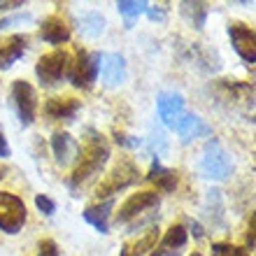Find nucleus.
<instances>
[{
    "label": "nucleus",
    "instance_id": "24",
    "mask_svg": "<svg viewBox=\"0 0 256 256\" xmlns=\"http://www.w3.org/2000/svg\"><path fill=\"white\" fill-rule=\"evenodd\" d=\"M149 2H144V0H119L116 2V10H119V14L124 16V21H126V28H133V24L138 21V16H142V14L147 12Z\"/></svg>",
    "mask_w": 256,
    "mask_h": 256
},
{
    "label": "nucleus",
    "instance_id": "2",
    "mask_svg": "<svg viewBox=\"0 0 256 256\" xmlns=\"http://www.w3.org/2000/svg\"><path fill=\"white\" fill-rule=\"evenodd\" d=\"M158 205H161V196L156 191H138L119 208L114 222L116 226H130V228L142 226V224H152L154 222L152 210H158Z\"/></svg>",
    "mask_w": 256,
    "mask_h": 256
},
{
    "label": "nucleus",
    "instance_id": "12",
    "mask_svg": "<svg viewBox=\"0 0 256 256\" xmlns=\"http://www.w3.org/2000/svg\"><path fill=\"white\" fill-rule=\"evenodd\" d=\"M170 128H172L184 142H191V140H198V138H208V135H212L210 124L205 122L202 116L194 114V112H184V114L180 116Z\"/></svg>",
    "mask_w": 256,
    "mask_h": 256
},
{
    "label": "nucleus",
    "instance_id": "31",
    "mask_svg": "<svg viewBox=\"0 0 256 256\" xmlns=\"http://www.w3.org/2000/svg\"><path fill=\"white\" fill-rule=\"evenodd\" d=\"M12 154V149H10V144H7L5 135H2V130H0V158H7V156Z\"/></svg>",
    "mask_w": 256,
    "mask_h": 256
},
{
    "label": "nucleus",
    "instance_id": "19",
    "mask_svg": "<svg viewBox=\"0 0 256 256\" xmlns=\"http://www.w3.org/2000/svg\"><path fill=\"white\" fill-rule=\"evenodd\" d=\"M52 149H54L56 163L58 166H70L80 154V142L70 133H54L52 138Z\"/></svg>",
    "mask_w": 256,
    "mask_h": 256
},
{
    "label": "nucleus",
    "instance_id": "34",
    "mask_svg": "<svg viewBox=\"0 0 256 256\" xmlns=\"http://www.w3.org/2000/svg\"><path fill=\"white\" fill-rule=\"evenodd\" d=\"M191 230H194V236H196V238H202V228H200V224H198V222L191 224Z\"/></svg>",
    "mask_w": 256,
    "mask_h": 256
},
{
    "label": "nucleus",
    "instance_id": "22",
    "mask_svg": "<svg viewBox=\"0 0 256 256\" xmlns=\"http://www.w3.org/2000/svg\"><path fill=\"white\" fill-rule=\"evenodd\" d=\"M102 30H105V19H102V14L98 12H84L80 16V33L88 40H96V38H100Z\"/></svg>",
    "mask_w": 256,
    "mask_h": 256
},
{
    "label": "nucleus",
    "instance_id": "8",
    "mask_svg": "<svg viewBox=\"0 0 256 256\" xmlns=\"http://www.w3.org/2000/svg\"><path fill=\"white\" fill-rule=\"evenodd\" d=\"M214 94L233 110H238V108L252 110L254 108V88H252V84H244V82L219 80L214 84Z\"/></svg>",
    "mask_w": 256,
    "mask_h": 256
},
{
    "label": "nucleus",
    "instance_id": "26",
    "mask_svg": "<svg viewBox=\"0 0 256 256\" xmlns=\"http://www.w3.org/2000/svg\"><path fill=\"white\" fill-rule=\"evenodd\" d=\"M38 256H61V250H58V244L52 238H44L38 244Z\"/></svg>",
    "mask_w": 256,
    "mask_h": 256
},
{
    "label": "nucleus",
    "instance_id": "15",
    "mask_svg": "<svg viewBox=\"0 0 256 256\" xmlns=\"http://www.w3.org/2000/svg\"><path fill=\"white\" fill-rule=\"evenodd\" d=\"M26 47H28L26 35H21V33L10 35V38L0 44V70H10L21 56L26 54Z\"/></svg>",
    "mask_w": 256,
    "mask_h": 256
},
{
    "label": "nucleus",
    "instance_id": "18",
    "mask_svg": "<svg viewBox=\"0 0 256 256\" xmlns=\"http://www.w3.org/2000/svg\"><path fill=\"white\" fill-rule=\"evenodd\" d=\"M80 112V100L72 96H63V98H49L44 102V114L54 122H70L74 114Z\"/></svg>",
    "mask_w": 256,
    "mask_h": 256
},
{
    "label": "nucleus",
    "instance_id": "23",
    "mask_svg": "<svg viewBox=\"0 0 256 256\" xmlns=\"http://www.w3.org/2000/svg\"><path fill=\"white\" fill-rule=\"evenodd\" d=\"M180 12L186 21H189L194 28L200 30L205 26V19H208V5L205 2H180Z\"/></svg>",
    "mask_w": 256,
    "mask_h": 256
},
{
    "label": "nucleus",
    "instance_id": "29",
    "mask_svg": "<svg viewBox=\"0 0 256 256\" xmlns=\"http://www.w3.org/2000/svg\"><path fill=\"white\" fill-rule=\"evenodd\" d=\"M152 21H166V7H147V12H144Z\"/></svg>",
    "mask_w": 256,
    "mask_h": 256
},
{
    "label": "nucleus",
    "instance_id": "27",
    "mask_svg": "<svg viewBox=\"0 0 256 256\" xmlns=\"http://www.w3.org/2000/svg\"><path fill=\"white\" fill-rule=\"evenodd\" d=\"M35 205H38V210H40L42 214H47V216H52L56 212V202L49 198V196H35Z\"/></svg>",
    "mask_w": 256,
    "mask_h": 256
},
{
    "label": "nucleus",
    "instance_id": "6",
    "mask_svg": "<svg viewBox=\"0 0 256 256\" xmlns=\"http://www.w3.org/2000/svg\"><path fill=\"white\" fill-rule=\"evenodd\" d=\"M98 68H100V54L98 52H77V58L70 66V74L68 80L72 82V86L77 88H91L98 80Z\"/></svg>",
    "mask_w": 256,
    "mask_h": 256
},
{
    "label": "nucleus",
    "instance_id": "4",
    "mask_svg": "<svg viewBox=\"0 0 256 256\" xmlns=\"http://www.w3.org/2000/svg\"><path fill=\"white\" fill-rule=\"evenodd\" d=\"M138 175H140V170H138V166H135L133 161H128V158L119 161L114 168L110 170V175L98 184V189H96L98 200H102V198H112V196L119 194L122 189H128L130 184L138 182Z\"/></svg>",
    "mask_w": 256,
    "mask_h": 256
},
{
    "label": "nucleus",
    "instance_id": "21",
    "mask_svg": "<svg viewBox=\"0 0 256 256\" xmlns=\"http://www.w3.org/2000/svg\"><path fill=\"white\" fill-rule=\"evenodd\" d=\"M189 240V230L184 228L182 224H172L168 230H166V236H163L161 244H158V250H168V252H180Z\"/></svg>",
    "mask_w": 256,
    "mask_h": 256
},
{
    "label": "nucleus",
    "instance_id": "10",
    "mask_svg": "<svg viewBox=\"0 0 256 256\" xmlns=\"http://www.w3.org/2000/svg\"><path fill=\"white\" fill-rule=\"evenodd\" d=\"M228 35H230V44L238 52V56L242 58L244 63H256V35L247 24H240V21H233L228 24Z\"/></svg>",
    "mask_w": 256,
    "mask_h": 256
},
{
    "label": "nucleus",
    "instance_id": "20",
    "mask_svg": "<svg viewBox=\"0 0 256 256\" xmlns=\"http://www.w3.org/2000/svg\"><path fill=\"white\" fill-rule=\"evenodd\" d=\"M147 180L152 184H156V189L166 191V194H172V191L177 189V172L172 168H166V166H161V163H158V158L152 163Z\"/></svg>",
    "mask_w": 256,
    "mask_h": 256
},
{
    "label": "nucleus",
    "instance_id": "36",
    "mask_svg": "<svg viewBox=\"0 0 256 256\" xmlns=\"http://www.w3.org/2000/svg\"><path fill=\"white\" fill-rule=\"evenodd\" d=\"M191 256H202V254H198V252H194V254H191Z\"/></svg>",
    "mask_w": 256,
    "mask_h": 256
},
{
    "label": "nucleus",
    "instance_id": "14",
    "mask_svg": "<svg viewBox=\"0 0 256 256\" xmlns=\"http://www.w3.org/2000/svg\"><path fill=\"white\" fill-rule=\"evenodd\" d=\"M158 242V226H147L144 233H140L138 238H130L126 240L122 247V256H147L149 252L156 247Z\"/></svg>",
    "mask_w": 256,
    "mask_h": 256
},
{
    "label": "nucleus",
    "instance_id": "17",
    "mask_svg": "<svg viewBox=\"0 0 256 256\" xmlns=\"http://www.w3.org/2000/svg\"><path fill=\"white\" fill-rule=\"evenodd\" d=\"M114 210V198H105L98 200L96 205H88L84 210V222L91 224L96 230L100 233H110V212Z\"/></svg>",
    "mask_w": 256,
    "mask_h": 256
},
{
    "label": "nucleus",
    "instance_id": "11",
    "mask_svg": "<svg viewBox=\"0 0 256 256\" xmlns=\"http://www.w3.org/2000/svg\"><path fill=\"white\" fill-rule=\"evenodd\" d=\"M98 74L102 77V84L110 88L122 86L126 82V58L116 52H110V54H100V68H98Z\"/></svg>",
    "mask_w": 256,
    "mask_h": 256
},
{
    "label": "nucleus",
    "instance_id": "5",
    "mask_svg": "<svg viewBox=\"0 0 256 256\" xmlns=\"http://www.w3.org/2000/svg\"><path fill=\"white\" fill-rule=\"evenodd\" d=\"M70 66H72V61H70L68 52L56 49V52H49V54H44L40 61H38L35 74H38V80H40L42 86H54L63 77L70 74Z\"/></svg>",
    "mask_w": 256,
    "mask_h": 256
},
{
    "label": "nucleus",
    "instance_id": "3",
    "mask_svg": "<svg viewBox=\"0 0 256 256\" xmlns=\"http://www.w3.org/2000/svg\"><path fill=\"white\" fill-rule=\"evenodd\" d=\"M230 170H233V161L228 152L216 138H210L200 152V172L208 180H226Z\"/></svg>",
    "mask_w": 256,
    "mask_h": 256
},
{
    "label": "nucleus",
    "instance_id": "35",
    "mask_svg": "<svg viewBox=\"0 0 256 256\" xmlns=\"http://www.w3.org/2000/svg\"><path fill=\"white\" fill-rule=\"evenodd\" d=\"M5 175H7V168H5V166H0V180H2Z\"/></svg>",
    "mask_w": 256,
    "mask_h": 256
},
{
    "label": "nucleus",
    "instance_id": "32",
    "mask_svg": "<svg viewBox=\"0 0 256 256\" xmlns=\"http://www.w3.org/2000/svg\"><path fill=\"white\" fill-rule=\"evenodd\" d=\"M26 2L24 0H0V10H14V7H24Z\"/></svg>",
    "mask_w": 256,
    "mask_h": 256
},
{
    "label": "nucleus",
    "instance_id": "30",
    "mask_svg": "<svg viewBox=\"0 0 256 256\" xmlns=\"http://www.w3.org/2000/svg\"><path fill=\"white\" fill-rule=\"evenodd\" d=\"M254 224H256V219H254V214H252L250 216V228H247V247H244L247 252L254 250Z\"/></svg>",
    "mask_w": 256,
    "mask_h": 256
},
{
    "label": "nucleus",
    "instance_id": "9",
    "mask_svg": "<svg viewBox=\"0 0 256 256\" xmlns=\"http://www.w3.org/2000/svg\"><path fill=\"white\" fill-rule=\"evenodd\" d=\"M10 98H12V105L16 110V114H19L21 124L30 126L35 122V112H38V94H35V88L28 82L16 80L12 84Z\"/></svg>",
    "mask_w": 256,
    "mask_h": 256
},
{
    "label": "nucleus",
    "instance_id": "25",
    "mask_svg": "<svg viewBox=\"0 0 256 256\" xmlns=\"http://www.w3.org/2000/svg\"><path fill=\"white\" fill-rule=\"evenodd\" d=\"M212 256H250V252L226 242H214L212 244Z\"/></svg>",
    "mask_w": 256,
    "mask_h": 256
},
{
    "label": "nucleus",
    "instance_id": "16",
    "mask_svg": "<svg viewBox=\"0 0 256 256\" xmlns=\"http://www.w3.org/2000/svg\"><path fill=\"white\" fill-rule=\"evenodd\" d=\"M40 35L42 40L49 42V44H63V42L70 40V26H68V21L61 14H52V16L42 21Z\"/></svg>",
    "mask_w": 256,
    "mask_h": 256
},
{
    "label": "nucleus",
    "instance_id": "28",
    "mask_svg": "<svg viewBox=\"0 0 256 256\" xmlns=\"http://www.w3.org/2000/svg\"><path fill=\"white\" fill-rule=\"evenodd\" d=\"M33 19L30 14H14V16H5V19H0V30L7 26H14V24H28V21Z\"/></svg>",
    "mask_w": 256,
    "mask_h": 256
},
{
    "label": "nucleus",
    "instance_id": "1",
    "mask_svg": "<svg viewBox=\"0 0 256 256\" xmlns=\"http://www.w3.org/2000/svg\"><path fill=\"white\" fill-rule=\"evenodd\" d=\"M108 158H110V144L105 140V135H100L94 128H86V133H84L80 144V154H77L80 163L74 166L72 175L68 180V186L72 191H82L84 186H88L102 172Z\"/></svg>",
    "mask_w": 256,
    "mask_h": 256
},
{
    "label": "nucleus",
    "instance_id": "13",
    "mask_svg": "<svg viewBox=\"0 0 256 256\" xmlns=\"http://www.w3.org/2000/svg\"><path fill=\"white\" fill-rule=\"evenodd\" d=\"M156 112H158V119L170 128L186 112L184 98L180 94H175V91H161L158 98H156Z\"/></svg>",
    "mask_w": 256,
    "mask_h": 256
},
{
    "label": "nucleus",
    "instance_id": "7",
    "mask_svg": "<svg viewBox=\"0 0 256 256\" xmlns=\"http://www.w3.org/2000/svg\"><path fill=\"white\" fill-rule=\"evenodd\" d=\"M26 224V205L19 196L0 191V230L7 236H16Z\"/></svg>",
    "mask_w": 256,
    "mask_h": 256
},
{
    "label": "nucleus",
    "instance_id": "33",
    "mask_svg": "<svg viewBox=\"0 0 256 256\" xmlns=\"http://www.w3.org/2000/svg\"><path fill=\"white\" fill-rule=\"evenodd\" d=\"M152 256H180V252H168V250H156Z\"/></svg>",
    "mask_w": 256,
    "mask_h": 256
}]
</instances>
